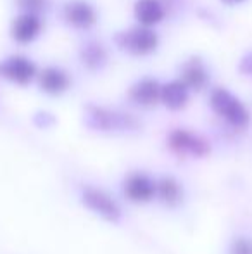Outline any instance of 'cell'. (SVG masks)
<instances>
[{
  "instance_id": "6da1fadb",
  "label": "cell",
  "mask_w": 252,
  "mask_h": 254,
  "mask_svg": "<svg viewBox=\"0 0 252 254\" xmlns=\"http://www.w3.org/2000/svg\"><path fill=\"white\" fill-rule=\"evenodd\" d=\"M71 195L76 206L95 221L111 228L130 225V207L123 202L114 187L88 177L71 178Z\"/></svg>"
},
{
  "instance_id": "7a4b0ae2",
  "label": "cell",
  "mask_w": 252,
  "mask_h": 254,
  "mask_svg": "<svg viewBox=\"0 0 252 254\" xmlns=\"http://www.w3.org/2000/svg\"><path fill=\"white\" fill-rule=\"evenodd\" d=\"M83 125L87 130L104 137H133L144 130L140 118L131 111L102 104L85 106Z\"/></svg>"
},
{
  "instance_id": "3957f363",
  "label": "cell",
  "mask_w": 252,
  "mask_h": 254,
  "mask_svg": "<svg viewBox=\"0 0 252 254\" xmlns=\"http://www.w3.org/2000/svg\"><path fill=\"white\" fill-rule=\"evenodd\" d=\"M157 171L144 166H133L123 171L116 180V192L130 209H149L155 204Z\"/></svg>"
},
{
  "instance_id": "277c9868",
  "label": "cell",
  "mask_w": 252,
  "mask_h": 254,
  "mask_svg": "<svg viewBox=\"0 0 252 254\" xmlns=\"http://www.w3.org/2000/svg\"><path fill=\"white\" fill-rule=\"evenodd\" d=\"M192 189L185 177L176 171H157L154 207L168 216H180L190 207Z\"/></svg>"
},
{
  "instance_id": "5b68a950",
  "label": "cell",
  "mask_w": 252,
  "mask_h": 254,
  "mask_svg": "<svg viewBox=\"0 0 252 254\" xmlns=\"http://www.w3.org/2000/svg\"><path fill=\"white\" fill-rule=\"evenodd\" d=\"M164 147L169 156L182 163H201L214 152V145L207 135L185 127L171 128L164 137Z\"/></svg>"
},
{
  "instance_id": "8992f818",
  "label": "cell",
  "mask_w": 252,
  "mask_h": 254,
  "mask_svg": "<svg viewBox=\"0 0 252 254\" xmlns=\"http://www.w3.org/2000/svg\"><path fill=\"white\" fill-rule=\"evenodd\" d=\"M209 107L228 130L242 133L251 127V111L226 88H214L209 94Z\"/></svg>"
},
{
  "instance_id": "52a82bcc",
  "label": "cell",
  "mask_w": 252,
  "mask_h": 254,
  "mask_svg": "<svg viewBox=\"0 0 252 254\" xmlns=\"http://www.w3.org/2000/svg\"><path fill=\"white\" fill-rule=\"evenodd\" d=\"M114 42L121 51L131 56H149L157 49L159 37L152 28L138 24V26L118 31L114 35Z\"/></svg>"
},
{
  "instance_id": "ba28073f",
  "label": "cell",
  "mask_w": 252,
  "mask_h": 254,
  "mask_svg": "<svg viewBox=\"0 0 252 254\" xmlns=\"http://www.w3.org/2000/svg\"><path fill=\"white\" fill-rule=\"evenodd\" d=\"M0 76L10 83L28 85L37 76V66L28 57L10 56L0 63Z\"/></svg>"
},
{
  "instance_id": "9c48e42d",
  "label": "cell",
  "mask_w": 252,
  "mask_h": 254,
  "mask_svg": "<svg viewBox=\"0 0 252 254\" xmlns=\"http://www.w3.org/2000/svg\"><path fill=\"white\" fill-rule=\"evenodd\" d=\"M161 87L162 85L155 78H142L130 87L128 99L142 109H154L161 104Z\"/></svg>"
},
{
  "instance_id": "30bf717a",
  "label": "cell",
  "mask_w": 252,
  "mask_h": 254,
  "mask_svg": "<svg viewBox=\"0 0 252 254\" xmlns=\"http://www.w3.org/2000/svg\"><path fill=\"white\" fill-rule=\"evenodd\" d=\"M64 19L76 30H90L97 23V10L85 0H69L62 9Z\"/></svg>"
},
{
  "instance_id": "8fae6325",
  "label": "cell",
  "mask_w": 252,
  "mask_h": 254,
  "mask_svg": "<svg viewBox=\"0 0 252 254\" xmlns=\"http://www.w3.org/2000/svg\"><path fill=\"white\" fill-rule=\"evenodd\" d=\"M38 85L47 95L52 97H59V95L66 94L71 87V78L66 71L61 67H45L40 74H38Z\"/></svg>"
},
{
  "instance_id": "7c38bea8",
  "label": "cell",
  "mask_w": 252,
  "mask_h": 254,
  "mask_svg": "<svg viewBox=\"0 0 252 254\" xmlns=\"http://www.w3.org/2000/svg\"><path fill=\"white\" fill-rule=\"evenodd\" d=\"M42 30V21L37 14L21 12L10 26V35L17 44H30L38 37Z\"/></svg>"
},
{
  "instance_id": "4fadbf2b",
  "label": "cell",
  "mask_w": 252,
  "mask_h": 254,
  "mask_svg": "<svg viewBox=\"0 0 252 254\" xmlns=\"http://www.w3.org/2000/svg\"><path fill=\"white\" fill-rule=\"evenodd\" d=\"M178 80L182 81L189 90L202 92L209 83V73L205 71L204 64H202V61L199 59V57H192L189 63L183 64Z\"/></svg>"
},
{
  "instance_id": "5bb4252c",
  "label": "cell",
  "mask_w": 252,
  "mask_h": 254,
  "mask_svg": "<svg viewBox=\"0 0 252 254\" xmlns=\"http://www.w3.org/2000/svg\"><path fill=\"white\" fill-rule=\"evenodd\" d=\"M221 254H252V230L237 225L226 234Z\"/></svg>"
},
{
  "instance_id": "9a60e30c",
  "label": "cell",
  "mask_w": 252,
  "mask_h": 254,
  "mask_svg": "<svg viewBox=\"0 0 252 254\" xmlns=\"http://www.w3.org/2000/svg\"><path fill=\"white\" fill-rule=\"evenodd\" d=\"M190 101V90L180 80L168 81L161 87V104L168 111H183Z\"/></svg>"
},
{
  "instance_id": "2e32d148",
  "label": "cell",
  "mask_w": 252,
  "mask_h": 254,
  "mask_svg": "<svg viewBox=\"0 0 252 254\" xmlns=\"http://www.w3.org/2000/svg\"><path fill=\"white\" fill-rule=\"evenodd\" d=\"M135 17L140 26H154L164 17V7L159 0H137L135 3Z\"/></svg>"
},
{
  "instance_id": "e0dca14e",
  "label": "cell",
  "mask_w": 252,
  "mask_h": 254,
  "mask_svg": "<svg viewBox=\"0 0 252 254\" xmlns=\"http://www.w3.org/2000/svg\"><path fill=\"white\" fill-rule=\"evenodd\" d=\"M80 59L83 63V66H87L88 69L97 71L101 67H104L105 63H107V51H105V47L101 42L90 40L81 45Z\"/></svg>"
},
{
  "instance_id": "ac0fdd59",
  "label": "cell",
  "mask_w": 252,
  "mask_h": 254,
  "mask_svg": "<svg viewBox=\"0 0 252 254\" xmlns=\"http://www.w3.org/2000/svg\"><path fill=\"white\" fill-rule=\"evenodd\" d=\"M17 7L26 14H40L47 7V0H16Z\"/></svg>"
},
{
  "instance_id": "d6986e66",
  "label": "cell",
  "mask_w": 252,
  "mask_h": 254,
  "mask_svg": "<svg viewBox=\"0 0 252 254\" xmlns=\"http://www.w3.org/2000/svg\"><path fill=\"white\" fill-rule=\"evenodd\" d=\"M239 69H240V73H242V74L252 78V51L244 54V57L240 59V63H239Z\"/></svg>"
},
{
  "instance_id": "ffe728a7",
  "label": "cell",
  "mask_w": 252,
  "mask_h": 254,
  "mask_svg": "<svg viewBox=\"0 0 252 254\" xmlns=\"http://www.w3.org/2000/svg\"><path fill=\"white\" fill-rule=\"evenodd\" d=\"M225 3H240V2H244V0H223Z\"/></svg>"
}]
</instances>
